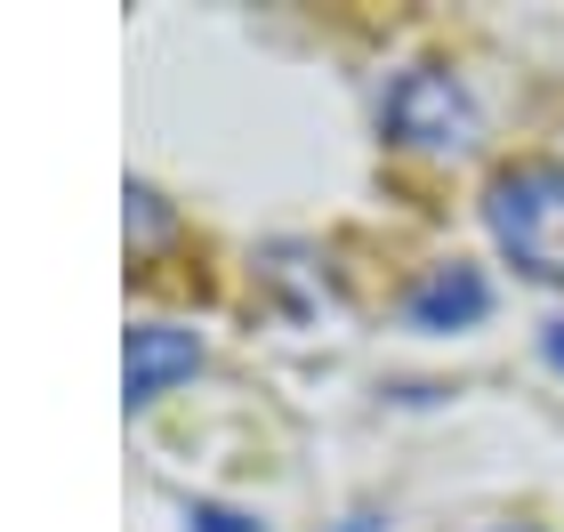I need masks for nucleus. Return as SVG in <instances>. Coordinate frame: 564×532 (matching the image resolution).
I'll return each instance as SVG.
<instances>
[{"label":"nucleus","instance_id":"nucleus-5","mask_svg":"<svg viewBox=\"0 0 564 532\" xmlns=\"http://www.w3.org/2000/svg\"><path fill=\"white\" fill-rule=\"evenodd\" d=\"M186 524H194V532H259L242 509H218V500H194V509H186Z\"/></svg>","mask_w":564,"mask_h":532},{"label":"nucleus","instance_id":"nucleus-4","mask_svg":"<svg viewBox=\"0 0 564 532\" xmlns=\"http://www.w3.org/2000/svg\"><path fill=\"white\" fill-rule=\"evenodd\" d=\"M484 307H492V283H484L476 267H427L412 298H403V315L420 323V332H468V323H484Z\"/></svg>","mask_w":564,"mask_h":532},{"label":"nucleus","instance_id":"nucleus-3","mask_svg":"<svg viewBox=\"0 0 564 532\" xmlns=\"http://www.w3.org/2000/svg\"><path fill=\"white\" fill-rule=\"evenodd\" d=\"M202 371V339L177 332V323H130V339H121V403L145 412L162 388Z\"/></svg>","mask_w":564,"mask_h":532},{"label":"nucleus","instance_id":"nucleus-2","mask_svg":"<svg viewBox=\"0 0 564 532\" xmlns=\"http://www.w3.org/2000/svg\"><path fill=\"white\" fill-rule=\"evenodd\" d=\"M379 130L412 154H459V145H476V97L444 65H403L379 89Z\"/></svg>","mask_w":564,"mask_h":532},{"label":"nucleus","instance_id":"nucleus-9","mask_svg":"<svg viewBox=\"0 0 564 532\" xmlns=\"http://www.w3.org/2000/svg\"><path fill=\"white\" fill-rule=\"evenodd\" d=\"M508 532H532V524H508Z\"/></svg>","mask_w":564,"mask_h":532},{"label":"nucleus","instance_id":"nucleus-8","mask_svg":"<svg viewBox=\"0 0 564 532\" xmlns=\"http://www.w3.org/2000/svg\"><path fill=\"white\" fill-rule=\"evenodd\" d=\"M347 532H379V517H355V524H347Z\"/></svg>","mask_w":564,"mask_h":532},{"label":"nucleus","instance_id":"nucleus-6","mask_svg":"<svg viewBox=\"0 0 564 532\" xmlns=\"http://www.w3.org/2000/svg\"><path fill=\"white\" fill-rule=\"evenodd\" d=\"M130 218H138V235H162V202H153L145 186H130Z\"/></svg>","mask_w":564,"mask_h":532},{"label":"nucleus","instance_id":"nucleus-1","mask_svg":"<svg viewBox=\"0 0 564 532\" xmlns=\"http://www.w3.org/2000/svg\"><path fill=\"white\" fill-rule=\"evenodd\" d=\"M484 226L517 274L564 291V162H508L484 186Z\"/></svg>","mask_w":564,"mask_h":532},{"label":"nucleus","instance_id":"nucleus-7","mask_svg":"<svg viewBox=\"0 0 564 532\" xmlns=\"http://www.w3.org/2000/svg\"><path fill=\"white\" fill-rule=\"evenodd\" d=\"M541 347H549V363L564 371V323H549V332H541Z\"/></svg>","mask_w":564,"mask_h":532}]
</instances>
